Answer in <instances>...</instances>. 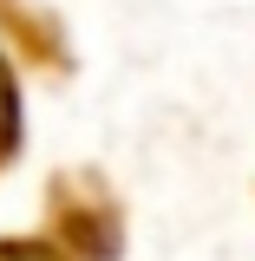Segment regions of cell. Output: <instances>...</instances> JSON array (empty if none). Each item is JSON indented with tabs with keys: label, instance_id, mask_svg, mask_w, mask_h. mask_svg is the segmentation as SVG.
<instances>
[{
	"label": "cell",
	"instance_id": "1",
	"mask_svg": "<svg viewBox=\"0 0 255 261\" xmlns=\"http://www.w3.org/2000/svg\"><path fill=\"white\" fill-rule=\"evenodd\" d=\"M13 144H20V98H13V79L0 65V163L13 157Z\"/></svg>",
	"mask_w": 255,
	"mask_h": 261
},
{
	"label": "cell",
	"instance_id": "2",
	"mask_svg": "<svg viewBox=\"0 0 255 261\" xmlns=\"http://www.w3.org/2000/svg\"><path fill=\"white\" fill-rule=\"evenodd\" d=\"M0 261H72L59 242H33V235H13V242H0Z\"/></svg>",
	"mask_w": 255,
	"mask_h": 261
}]
</instances>
